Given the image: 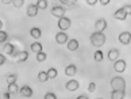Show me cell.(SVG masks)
Here are the masks:
<instances>
[{"label":"cell","mask_w":131,"mask_h":99,"mask_svg":"<svg viewBox=\"0 0 131 99\" xmlns=\"http://www.w3.org/2000/svg\"><path fill=\"white\" fill-rule=\"evenodd\" d=\"M91 43L96 48H100L105 43V35L103 33H99V31H95L93 34L91 35Z\"/></svg>","instance_id":"obj_1"},{"label":"cell","mask_w":131,"mask_h":99,"mask_svg":"<svg viewBox=\"0 0 131 99\" xmlns=\"http://www.w3.org/2000/svg\"><path fill=\"white\" fill-rule=\"evenodd\" d=\"M111 87H112V91H115V90L124 91L126 90V82H124V79L120 77V76L112 77V80H111Z\"/></svg>","instance_id":"obj_2"},{"label":"cell","mask_w":131,"mask_h":99,"mask_svg":"<svg viewBox=\"0 0 131 99\" xmlns=\"http://www.w3.org/2000/svg\"><path fill=\"white\" fill-rule=\"evenodd\" d=\"M131 6L128 4V6H126V7H123V8H120V10H118L115 14H114V18L115 19H118V21H124L126 18H127V14L130 15V11H131V8H130Z\"/></svg>","instance_id":"obj_3"},{"label":"cell","mask_w":131,"mask_h":99,"mask_svg":"<svg viewBox=\"0 0 131 99\" xmlns=\"http://www.w3.org/2000/svg\"><path fill=\"white\" fill-rule=\"evenodd\" d=\"M70 24H72V22H70L69 18L62 16V18H60V21H58V29H61V31H65L70 27Z\"/></svg>","instance_id":"obj_4"},{"label":"cell","mask_w":131,"mask_h":99,"mask_svg":"<svg viewBox=\"0 0 131 99\" xmlns=\"http://www.w3.org/2000/svg\"><path fill=\"white\" fill-rule=\"evenodd\" d=\"M119 41H120V43H123V45H130V42H131V34H130V31L120 33Z\"/></svg>","instance_id":"obj_5"},{"label":"cell","mask_w":131,"mask_h":99,"mask_svg":"<svg viewBox=\"0 0 131 99\" xmlns=\"http://www.w3.org/2000/svg\"><path fill=\"white\" fill-rule=\"evenodd\" d=\"M95 29H96V31L103 33L105 29H107V21H105V19H99V21H96Z\"/></svg>","instance_id":"obj_6"},{"label":"cell","mask_w":131,"mask_h":99,"mask_svg":"<svg viewBox=\"0 0 131 99\" xmlns=\"http://www.w3.org/2000/svg\"><path fill=\"white\" fill-rule=\"evenodd\" d=\"M114 69H115L116 72H119V73L124 72V69H126V61L124 60H116L115 64H114Z\"/></svg>","instance_id":"obj_7"},{"label":"cell","mask_w":131,"mask_h":99,"mask_svg":"<svg viewBox=\"0 0 131 99\" xmlns=\"http://www.w3.org/2000/svg\"><path fill=\"white\" fill-rule=\"evenodd\" d=\"M68 35H66V33L65 31H61V33H58L57 35H56V41L57 43H60V45H64V43L68 42Z\"/></svg>","instance_id":"obj_8"},{"label":"cell","mask_w":131,"mask_h":99,"mask_svg":"<svg viewBox=\"0 0 131 99\" xmlns=\"http://www.w3.org/2000/svg\"><path fill=\"white\" fill-rule=\"evenodd\" d=\"M51 14L57 18H62L65 15V8L64 7H53L51 8Z\"/></svg>","instance_id":"obj_9"},{"label":"cell","mask_w":131,"mask_h":99,"mask_svg":"<svg viewBox=\"0 0 131 99\" xmlns=\"http://www.w3.org/2000/svg\"><path fill=\"white\" fill-rule=\"evenodd\" d=\"M79 87H80V83L77 80H69L66 83V90L68 91H76V90H79Z\"/></svg>","instance_id":"obj_10"},{"label":"cell","mask_w":131,"mask_h":99,"mask_svg":"<svg viewBox=\"0 0 131 99\" xmlns=\"http://www.w3.org/2000/svg\"><path fill=\"white\" fill-rule=\"evenodd\" d=\"M37 14H38V8L35 4H28V7H27V15L30 16V18H34V16H37Z\"/></svg>","instance_id":"obj_11"},{"label":"cell","mask_w":131,"mask_h":99,"mask_svg":"<svg viewBox=\"0 0 131 99\" xmlns=\"http://www.w3.org/2000/svg\"><path fill=\"white\" fill-rule=\"evenodd\" d=\"M20 94H22V96H25V98H31V96H32V90H31V87L23 86V87L20 88Z\"/></svg>","instance_id":"obj_12"},{"label":"cell","mask_w":131,"mask_h":99,"mask_svg":"<svg viewBox=\"0 0 131 99\" xmlns=\"http://www.w3.org/2000/svg\"><path fill=\"white\" fill-rule=\"evenodd\" d=\"M119 54H120L119 49H111V50L108 52V58L111 61H116L119 58Z\"/></svg>","instance_id":"obj_13"},{"label":"cell","mask_w":131,"mask_h":99,"mask_svg":"<svg viewBox=\"0 0 131 99\" xmlns=\"http://www.w3.org/2000/svg\"><path fill=\"white\" fill-rule=\"evenodd\" d=\"M77 49H79V41H77V39H70V41H68V50L74 52Z\"/></svg>","instance_id":"obj_14"},{"label":"cell","mask_w":131,"mask_h":99,"mask_svg":"<svg viewBox=\"0 0 131 99\" xmlns=\"http://www.w3.org/2000/svg\"><path fill=\"white\" fill-rule=\"evenodd\" d=\"M16 58H18V62H25L27 58H28V52L26 50H22L16 54Z\"/></svg>","instance_id":"obj_15"},{"label":"cell","mask_w":131,"mask_h":99,"mask_svg":"<svg viewBox=\"0 0 131 99\" xmlns=\"http://www.w3.org/2000/svg\"><path fill=\"white\" fill-rule=\"evenodd\" d=\"M76 73H77L76 65H68V67H66V69H65V75H68V76H73V75H76Z\"/></svg>","instance_id":"obj_16"},{"label":"cell","mask_w":131,"mask_h":99,"mask_svg":"<svg viewBox=\"0 0 131 99\" xmlns=\"http://www.w3.org/2000/svg\"><path fill=\"white\" fill-rule=\"evenodd\" d=\"M30 34H31V37H34L35 39H39L41 35H42V31H41V29H38V27H32L30 30Z\"/></svg>","instance_id":"obj_17"},{"label":"cell","mask_w":131,"mask_h":99,"mask_svg":"<svg viewBox=\"0 0 131 99\" xmlns=\"http://www.w3.org/2000/svg\"><path fill=\"white\" fill-rule=\"evenodd\" d=\"M43 50V48H42V45L38 41H35L34 43H31V52H34V53H39V52H42Z\"/></svg>","instance_id":"obj_18"},{"label":"cell","mask_w":131,"mask_h":99,"mask_svg":"<svg viewBox=\"0 0 131 99\" xmlns=\"http://www.w3.org/2000/svg\"><path fill=\"white\" fill-rule=\"evenodd\" d=\"M124 98V91H119V90H115L111 94V99H123Z\"/></svg>","instance_id":"obj_19"},{"label":"cell","mask_w":131,"mask_h":99,"mask_svg":"<svg viewBox=\"0 0 131 99\" xmlns=\"http://www.w3.org/2000/svg\"><path fill=\"white\" fill-rule=\"evenodd\" d=\"M93 58H95V61H96V62H101V61H103V58H104L103 52H101V50H96Z\"/></svg>","instance_id":"obj_20"},{"label":"cell","mask_w":131,"mask_h":99,"mask_svg":"<svg viewBox=\"0 0 131 99\" xmlns=\"http://www.w3.org/2000/svg\"><path fill=\"white\" fill-rule=\"evenodd\" d=\"M18 91H19V87H18L16 83H9L8 84V92L9 94H15Z\"/></svg>","instance_id":"obj_21"},{"label":"cell","mask_w":131,"mask_h":99,"mask_svg":"<svg viewBox=\"0 0 131 99\" xmlns=\"http://www.w3.org/2000/svg\"><path fill=\"white\" fill-rule=\"evenodd\" d=\"M35 6L38 10H46L47 8V0H38Z\"/></svg>","instance_id":"obj_22"},{"label":"cell","mask_w":131,"mask_h":99,"mask_svg":"<svg viewBox=\"0 0 131 99\" xmlns=\"http://www.w3.org/2000/svg\"><path fill=\"white\" fill-rule=\"evenodd\" d=\"M47 72H45V71H41L39 73H38V80L39 82H42V83H45V82H47Z\"/></svg>","instance_id":"obj_23"},{"label":"cell","mask_w":131,"mask_h":99,"mask_svg":"<svg viewBox=\"0 0 131 99\" xmlns=\"http://www.w3.org/2000/svg\"><path fill=\"white\" fill-rule=\"evenodd\" d=\"M57 75H58V71L56 68H50L49 71H47V77L49 79H56Z\"/></svg>","instance_id":"obj_24"},{"label":"cell","mask_w":131,"mask_h":99,"mask_svg":"<svg viewBox=\"0 0 131 99\" xmlns=\"http://www.w3.org/2000/svg\"><path fill=\"white\" fill-rule=\"evenodd\" d=\"M14 49H15V48H14V45L7 43V45L4 46V52H6L7 54H9V56H12V54H14Z\"/></svg>","instance_id":"obj_25"},{"label":"cell","mask_w":131,"mask_h":99,"mask_svg":"<svg viewBox=\"0 0 131 99\" xmlns=\"http://www.w3.org/2000/svg\"><path fill=\"white\" fill-rule=\"evenodd\" d=\"M46 53H43V52H39V53H37V61L38 62H43L46 60Z\"/></svg>","instance_id":"obj_26"},{"label":"cell","mask_w":131,"mask_h":99,"mask_svg":"<svg viewBox=\"0 0 131 99\" xmlns=\"http://www.w3.org/2000/svg\"><path fill=\"white\" fill-rule=\"evenodd\" d=\"M16 79H18V75H9V76H7V83L9 84V83H16Z\"/></svg>","instance_id":"obj_27"},{"label":"cell","mask_w":131,"mask_h":99,"mask_svg":"<svg viewBox=\"0 0 131 99\" xmlns=\"http://www.w3.org/2000/svg\"><path fill=\"white\" fill-rule=\"evenodd\" d=\"M12 4H14L16 8H20L23 4H25V0H12Z\"/></svg>","instance_id":"obj_28"},{"label":"cell","mask_w":131,"mask_h":99,"mask_svg":"<svg viewBox=\"0 0 131 99\" xmlns=\"http://www.w3.org/2000/svg\"><path fill=\"white\" fill-rule=\"evenodd\" d=\"M8 38V34L6 31L0 30V42H6V39Z\"/></svg>","instance_id":"obj_29"},{"label":"cell","mask_w":131,"mask_h":99,"mask_svg":"<svg viewBox=\"0 0 131 99\" xmlns=\"http://www.w3.org/2000/svg\"><path fill=\"white\" fill-rule=\"evenodd\" d=\"M45 99H57V96H56V94H53V92H46Z\"/></svg>","instance_id":"obj_30"},{"label":"cell","mask_w":131,"mask_h":99,"mask_svg":"<svg viewBox=\"0 0 131 99\" xmlns=\"http://www.w3.org/2000/svg\"><path fill=\"white\" fill-rule=\"evenodd\" d=\"M95 90H96V83L91 82V83H89V86H88V91H89V92H93Z\"/></svg>","instance_id":"obj_31"},{"label":"cell","mask_w":131,"mask_h":99,"mask_svg":"<svg viewBox=\"0 0 131 99\" xmlns=\"http://www.w3.org/2000/svg\"><path fill=\"white\" fill-rule=\"evenodd\" d=\"M97 2L99 0H86V4H88V6H96Z\"/></svg>","instance_id":"obj_32"},{"label":"cell","mask_w":131,"mask_h":99,"mask_svg":"<svg viewBox=\"0 0 131 99\" xmlns=\"http://www.w3.org/2000/svg\"><path fill=\"white\" fill-rule=\"evenodd\" d=\"M4 62H6V56H4V54H2V53H0V65H3Z\"/></svg>","instance_id":"obj_33"},{"label":"cell","mask_w":131,"mask_h":99,"mask_svg":"<svg viewBox=\"0 0 131 99\" xmlns=\"http://www.w3.org/2000/svg\"><path fill=\"white\" fill-rule=\"evenodd\" d=\"M111 0H100V3H101V6H107V4H110Z\"/></svg>","instance_id":"obj_34"},{"label":"cell","mask_w":131,"mask_h":99,"mask_svg":"<svg viewBox=\"0 0 131 99\" xmlns=\"http://www.w3.org/2000/svg\"><path fill=\"white\" fill-rule=\"evenodd\" d=\"M4 99H11V94L6 92V94H4Z\"/></svg>","instance_id":"obj_35"},{"label":"cell","mask_w":131,"mask_h":99,"mask_svg":"<svg viewBox=\"0 0 131 99\" xmlns=\"http://www.w3.org/2000/svg\"><path fill=\"white\" fill-rule=\"evenodd\" d=\"M2 3L3 4H9V3H12V0H2Z\"/></svg>","instance_id":"obj_36"},{"label":"cell","mask_w":131,"mask_h":99,"mask_svg":"<svg viewBox=\"0 0 131 99\" xmlns=\"http://www.w3.org/2000/svg\"><path fill=\"white\" fill-rule=\"evenodd\" d=\"M77 99H88V96H85V95H80Z\"/></svg>","instance_id":"obj_37"},{"label":"cell","mask_w":131,"mask_h":99,"mask_svg":"<svg viewBox=\"0 0 131 99\" xmlns=\"http://www.w3.org/2000/svg\"><path fill=\"white\" fill-rule=\"evenodd\" d=\"M2 27H3V23H2V21H0V30H2Z\"/></svg>","instance_id":"obj_38"},{"label":"cell","mask_w":131,"mask_h":99,"mask_svg":"<svg viewBox=\"0 0 131 99\" xmlns=\"http://www.w3.org/2000/svg\"><path fill=\"white\" fill-rule=\"evenodd\" d=\"M99 99H103V98H99Z\"/></svg>","instance_id":"obj_39"}]
</instances>
